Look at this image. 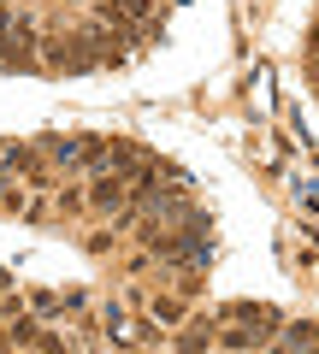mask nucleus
Instances as JSON below:
<instances>
[{"label": "nucleus", "mask_w": 319, "mask_h": 354, "mask_svg": "<svg viewBox=\"0 0 319 354\" xmlns=\"http://www.w3.org/2000/svg\"><path fill=\"white\" fill-rule=\"evenodd\" d=\"M42 48H48V53H42V65H53V71H89V65H95V53H83V36H71V41L48 36Z\"/></svg>", "instance_id": "f257e3e1"}, {"label": "nucleus", "mask_w": 319, "mask_h": 354, "mask_svg": "<svg viewBox=\"0 0 319 354\" xmlns=\"http://www.w3.org/2000/svg\"><path fill=\"white\" fill-rule=\"evenodd\" d=\"M225 325H278V313L272 307H255V301H237V307H225Z\"/></svg>", "instance_id": "f03ea898"}, {"label": "nucleus", "mask_w": 319, "mask_h": 354, "mask_svg": "<svg viewBox=\"0 0 319 354\" xmlns=\"http://www.w3.org/2000/svg\"><path fill=\"white\" fill-rule=\"evenodd\" d=\"M278 348H319V325H290L278 337Z\"/></svg>", "instance_id": "7ed1b4c3"}, {"label": "nucleus", "mask_w": 319, "mask_h": 354, "mask_svg": "<svg viewBox=\"0 0 319 354\" xmlns=\"http://www.w3.org/2000/svg\"><path fill=\"white\" fill-rule=\"evenodd\" d=\"M89 201H95V207H125L130 195H125V183H118V177H113V183H107V177H101V183H95V195H89Z\"/></svg>", "instance_id": "20e7f679"}, {"label": "nucleus", "mask_w": 319, "mask_h": 354, "mask_svg": "<svg viewBox=\"0 0 319 354\" xmlns=\"http://www.w3.org/2000/svg\"><path fill=\"white\" fill-rule=\"evenodd\" d=\"M30 165V148H0V177L6 171H24Z\"/></svg>", "instance_id": "39448f33"}, {"label": "nucleus", "mask_w": 319, "mask_h": 354, "mask_svg": "<svg viewBox=\"0 0 319 354\" xmlns=\"http://www.w3.org/2000/svg\"><path fill=\"white\" fill-rule=\"evenodd\" d=\"M313 53H319V30H313Z\"/></svg>", "instance_id": "423d86ee"}, {"label": "nucleus", "mask_w": 319, "mask_h": 354, "mask_svg": "<svg viewBox=\"0 0 319 354\" xmlns=\"http://www.w3.org/2000/svg\"><path fill=\"white\" fill-rule=\"evenodd\" d=\"M313 83H319V59H313Z\"/></svg>", "instance_id": "0eeeda50"}, {"label": "nucleus", "mask_w": 319, "mask_h": 354, "mask_svg": "<svg viewBox=\"0 0 319 354\" xmlns=\"http://www.w3.org/2000/svg\"><path fill=\"white\" fill-rule=\"evenodd\" d=\"M0 283H6V278H0Z\"/></svg>", "instance_id": "6e6552de"}]
</instances>
